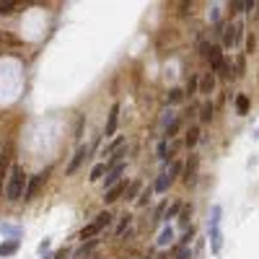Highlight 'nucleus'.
I'll return each mask as SVG.
<instances>
[{"instance_id": "f257e3e1", "label": "nucleus", "mask_w": 259, "mask_h": 259, "mask_svg": "<svg viewBox=\"0 0 259 259\" xmlns=\"http://www.w3.org/2000/svg\"><path fill=\"white\" fill-rule=\"evenodd\" d=\"M24 187H26V174L21 166H13L11 169V176H8V187H6V194L11 202H19L21 194H24Z\"/></svg>"}, {"instance_id": "f03ea898", "label": "nucleus", "mask_w": 259, "mask_h": 259, "mask_svg": "<svg viewBox=\"0 0 259 259\" xmlns=\"http://www.w3.org/2000/svg\"><path fill=\"white\" fill-rule=\"evenodd\" d=\"M47 176H50V169H47V171H39V174H34L32 179L26 181V187H24V194H21L26 202H32L34 197L39 194V189H42V184H44V181H47Z\"/></svg>"}, {"instance_id": "7ed1b4c3", "label": "nucleus", "mask_w": 259, "mask_h": 259, "mask_svg": "<svg viewBox=\"0 0 259 259\" xmlns=\"http://www.w3.org/2000/svg\"><path fill=\"white\" fill-rule=\"evenodd\" d=\"M109 223H112V215H109V212H99L96 220H94V223H88V225L83 228V231H81V238H94V236H96V233H101Z\"/></svg>"}, {"instance_id": "20e7f679", "label": "nucleus", "mask_w": 259, "mask_h": 259, "mask_svg": "<svg viewBox=\"0 0 259 259\" xmlns=\"http://www.w3.org/2000/svg\"><path fill=\"white\" fill-rule=\"evenodd\" d=\"M210 238H212V251H220L223 236H220V207H218V205L212 207V220H210Z\"/></svg>"}, {"instance_id": "39448f33", "label": "nucleus", "mask_w": 259, "mask_h": 259, "mask_svg": "<svg viewBox=\"0 0 259 259\" xmlns=\"http://www.w3.org/2000/svg\"><path fill=\"white\" fill-rule=\"evenodd\" d=\"M202 55L210 60V68L212 70H218L220 65H223V52H220V47H215V44H202Z\"/></svg>"}, {"instance_id": "423d86ee", "label": "nucleus", "mask_w": 259, "mask_h": 259, "mask_svg": "<svg viewBox=\"0 0 259 259\" xmlns=\"http://www.w3.org/2000/svg\"><path fill=\"white\" fill-rule=\"evenodd\" d=\"M197 169H200V158L189 156V161H187V166H184V184H187V187H192L194 181H197Z\"/></svg>"}, {"instance_id": "0eeeda50", "label": "nucleus", "mask_w": 259, "mask_h": 259, "mask_svg": "<svg viewBox=\"0 0 259 259\" xmlns=\"http://www.w3.org/2000/svg\"><path fill=\"white\" fill-rule=\"evenodd\" d=\"M117 125H119V104H114L109 109V119H106V130H104L106 138H112V135L117 132Z\"/></svg>"}, {"instance_id": "6e6552de", "label": "nucleus", "mask_w": 259, "mask_h": 259, "mask_svg": "<svg viewBox=\"0 0 259 259\" xmlns=\"http://www.w3.org/2000/svg\"><path fill=\"white\" fill-rule=\"evenodd\" d=\"M125 189H127V184H122V181H117L114 187H109V189L104 192V202H106V205H112V202H117L119 197L125 194Z\"/></svg>"}, {"instance_id": "1a4fd4ad", "label": "nucleus", "mask_w": 259, "mask_h": 259, "mask_svg": "<svg viewBox=\"0 0 259 259\" xmlns=\"http://www.w3.org/2000/svg\"><path fill=\"white\" fill-rule=\"evenodd\" d=\"M212 88H215V75L212 73H205L202 78H197V91L200 94H212Z\"/></svg>"}, {"instance_id": "9d476101", "label": "nucleus", "mask_w": 259, "mask_h": 259, "mask_svg": "<svg viewBox=\"0 0 259 259\" xmlns=\"http://www.w3.org/2000/svg\"><path fill=\"white\" fill-rule=\"evenodd\" d=\"M243 32V24H236V26H231V29H225V37H223V44L225 47H233V44L238 42V34Z\"/></svg>"}, {"instance_id": "9b49d317", "label": "nucleus", "mask_w": 259, "mask_h": 259, "mask_svg": "<svg viewBox=\"0 0 259 259\" xmlns=\"http://www.w3.org/2000/svg\"><path fill=\"white\" fill-rule=\"evenodd\" d=\"M19 246H21L19 238H8V241H3V243H0V256H13V254L19 251Z\"/></svg>"}, {"instance_id": "f8f14e48", "label": "nucleus", "mask_w": 259, "mask_h": 259, "mask_svg": "<svg viewBox=\"0 0 259 259\" xmlns=\"http://www.w3.org/2000/svg\"><path fill=\"white\" fill-rule=\"evenodd\" d=\"M88 156V150L81 145L78 150H75V156H73V161H70V166H68V174H75V171H78V166L83 163V158Z\"/></svg>"}, {"instance_id": "ddd939ff", "label": "nucleus", "mask_w": 259, "mask_h": 259, "mask_svg": "<svg viewBox=\"0 0 259 259\" xmlns=\"http://www.w3.org/2000/svg\"><path fill=\"white\" fill-rule=\"evenodd\" d=\"M122 171H125V163H117L114 169L106 174V187H114L117 181H119V176H122Z\"/></svg>"}, {"instance_id": "4468645a", "label": "nucleus", "mask_w": 259, "mask_h": 259, "mask_svg": "<svg viewBox=\"0 0 259 259\" xmlns=\"http://www.w3.org/2000/svg\"><path fill=\"white\" fill-rule=\"evenodd\" d=\"M249 106H251V101H249L246 94H238L236 96V112L238 114H249Z\"/></svg>"}, {"instance_id": "2eb2a0df", "label": "nucleus", "mask_w": 259, "mask_h": 259, "mask_svg": "<svg viewBox=\"0 0 259 259\" xmlns=\"http://www.w3.org/2000/svg\"><path fill=\"white\" fill-rule=\"evenodd\" d=\"M197 140H200V127H189V130H187V138H184V145H187V148H194Z\"/></svg>"}, {"instance_id": "dca6fc26", "label": "nucleus", "mask_w": 259, "mask_h": 259, "mask_svg": "<svg viewBox=\"0 0 259 259\" xmlns=\"http://www.w3.org/2000/svg\"><path fill=\"white\" fill-rule=\"evenodd\" d=\"M171 187V176L169 174H161L158 179H156V187H153V192H166Z\"/></svg>"}, {"instance_id": "f3484780", "label": "nucleus", "mask_w": 259, "mask_h": 259, "mask_svg": "<svg viewBox=\"0 0 259 259\" xmlns=\"http://www.w3.org/2000/svg\"><path fill=\"white\" fill-rule=\"evenodd\" d=\"M171 238H174V231H171L169 225H166L163 231L158 233V241H156V243H158V246H169V243H171Z\"/></svg>"}, {"instance_id": "a211bd4d", "label": "nucleus", "mask_w": 259, "mask_h": 259, "mask_svg": "<svg viewBox=\"0 0 259 259\" xmlns=\"http://www.w3.org/2000/svg\"><path fill=\"white\" fill-rule=\"evenodd\" d=\"M104 174H106V163H99V166H94V169H91V176H88V179H91V181H99Z\"/></svg>"}, {"instance_id": "6ab92c4d", "label": "nucleus", "mask_w": 259, "mask_h": 259, "mask_svg": "<svg viewBox=\"0 0 259 259\" xmlns=\"http://www.w3.org/2000/svg\"><path fill=\"white\" fill-rule=\"evenodd\" d=\"M181 99H184V91L181 88H171L169 91V104H179Z\"/></svg>"}, {"instance_id": "aec40b11", "label": "nucleus", "mask_w": 259, "mask_h": 259, "mask_svg": "<svg viewBox=\"0 0 259 259\" xmlns=\"http://www.w3.org/2000/svg\"><path fill=\"white\" fill-rule=\"evenodd\" d=\"M200 119L202 122H210L212 119V104L207 101V104H202V109H200Z\"/></svg>"}, {"instance_id": "412c9836", "label": "nucleus", "mask_w": 259, "mask_h": 259, "mask_svg": "<svg viewBox=\"0 0 259 259\" xmlns=\"http://www.w3.org/2000/svg\"><path fill=\"white\" fill-rule=\"evenodd\" d=\"M96 243H99V241H96V238H91V241H88V243H83V246H81V249H78V251H75V256H83V254H86V251H91V249H94V246H96Z\"/></svg>"}, {"instance_id": "4be33fe9", "label": "nucleus", "mask_w": 259, "mask_h": 259, "mask_svg": "<svg viewBox=\"0 0 259 259\" xmlns=\"http://www.w3.org/2000/svg\"><path fill=\"white\" fill-rule=\"evenodd\" d=\"M246 52H249V55H254V52H256V34H254V32H251V34H249V39H246Z\"/></svg>"}, {"instance_id": "5701e85b", "label": "nucleus", "mask_w": 259, "mask_h": 259, "mask_svg": "<svg viewBox=\"0 0 259 259\" xmlns=\"http://www.w3.org/2000/svg\"><path fill=\"white\" fill-rule=\"evenodd\" d=\"M184 94H189V96L197 94V75H192V78L187 81V91H184Z\"/></svg>"}, {"instance_id": "b1692460", "label": "nucleus", "mask_w": 259, "mask_h": 259, "mask_svg": "<svg viewBox=\"0 0 259 259\" xmlns=\"http://www.w3.org/2000/svg\"><path fill=\"white\" fill-rule=\"evenodd\" d=\"M125 192H127V200H132L135 194H140V181H135V184H130Z\"/></svg>"}, {"instance_id": "393cba45", "label": "nucleus", "mask_w": 259, "mask_h": 259, "mask_svg": "<svg viewBox=\"0 0 259 259\" xmlns=\"http://www.w3.org/2000/svg\"><path fill=\"white\" fill-rule=\"evenodd\" d=\"M189 215H192V205H187V207H181V218H179V223H181V225H187Z\"/></svg>"}, {"instance_id": "a878e982", "label": "nucleus", "mask_w": 259, "mask_h": 259, "mask_svg": "<svg viewBox=\"0 0 259 259\" xmlns=\"http://www.w3.org/2000/svg\"><path fill=\"white\" fill-rule=\"evenodd\" d=\"M130 220H132V215H125V220H122L119 228H117V236H122V233L127 231V228H130Z\"/></svg>"}, {"instance_id": "bb28decb", "label": "nucleus", "mask_w": 259, "mask_h": 259, "mask_svg": "<svg viewBox=\"0 0 259 259\" xmlns=\"http://www.w3.org/2000/svg\"><path fill=\"white\" fill-rule=\"evenodd\" d=\"M150 194H153V187H148V189H143V192H140V197H138V202H140V205H145V202L150 200Z\"/></svg>"}, {"instance_id": "cd10ccee", "label": "nucleus", "mask_w": 259, "mask_h": 259, "mask_svg": "<svg viewBox=\"0 0 259 259\" xmlns=\"http://www.w3.org/2000/svg\"><path fill=\"white\" fill-rule=\"evenodd\" d=\"M176 132H179V122H169V127H166V135H169V138H174Z\"/></svg>"}, {"instance_id": "c85d7f7f", "label": "nucleus", "mask_w": 259, "mask_h": 259, "mask_svg": "<svg viewBox=\"0 0 259 259\" xmlns=\"http://www.w3.org/2000/svg\"><path fill=\"white\" fill-rule=\"evenodd\" d=\"M218 73H220V75H231V63H228V60H223V65L218 68Z\"/></svg>"}, {"instance_id": "c756f323", "label": "nucleus", "mask_w": 259, "mask_h": 259, "mask_svg": "<svg viewBox=\"0 0 259 259\" xmlns=\"http://www.w3.org/2000/svg\"><path fill=\"white\" fill-rule=\"evenodd\" d=\"M179 210H181V205H179V202H176V205H171V207H169V212H166V218H174Z\"/></svg>"}, {"instance_id": "7c9ffc66", "label": "nucleus", "mask_w": 259, "mask_h": 259, "mask_svg": "<svg viewBox=\"0 0 259 259\" xmlns=\"http://www.w3.org/2000/svg\"><path fill=\"white\" fill-rule=\"evenodd\" d=\"M179 171H181V163H174V166H171V171H169L171 181H174V176H179Z\"/></svg>"}, {"instance_id": "2f4dec72", "label": "nucleus", "mask_w": 259, "mask_h": 259, "mask_svg": "<svg viewBox=\"0 0 259 259\" xmlns=\"http://www.w3.org/2000/svg\"><path fill=\"white\" fill-rule=\"evenodd\" d=\"M13 8H16V3H3L0 6V13H11Z\"/></svg>"}, {"instance_id": "473e14b6", "label": "nucleus", "mask_w": 259, "mask_h": 259, "mask_svg": "<svg viewBox=\"0 0 259 259\" xmlns=\"http://www.w3.org/2000/svg\"><path fill=\"white\" fill-rule=\"evenodd\" d=\"M236 75H243V57L236 60Z\"/></svg>"}, {"instance_id": "72a5a7b5", "label": "nucleus", "mask_w": 259, "mask_h": 259, "mask_svg": "<svg viewBox=\"0 0 259 259\" xmlns=\"http://www.w3.org/2000/svg\"><path fill=\"white\" fill-rule=\"evenodd\" d=\"M238 11H243V3H231V13H238Z\"/></svg>"}, {"instance_id": "f704fd0d", "label": "nucleus", "mask_w": 259, "mask_h": 259, "mask_svg": "<svg viewBox=\"0 0 259 259\" xmlns=\"http://www.w3.org/2000/svg\"><path fill=\"white\" fill-rule=\"evenodd\" d=\"M65 254H68V249H60V251H57L52 259H65Z\"/></svg>"}, {"instance_id": "c9c22d12", "label": "nucleus", "mask_w": 259, "mask_h": 259, "mask_svg": "<svg viewBox=\"0 0 259 259\" xmlns=\"http://www.w3.org/2000/svg\"><path fill=\"white\" fill-rule=\"evenodd\" d=\"M158 156H161V158H166V145H163V143L158 145Z\"/></svg>"}, {"instance_id": "e433bc0d", "label": "nucleus", "mask_w": 259, "mask_h": 259, "mask_svg": "<svg viewBox=\"0 0 259 259\" xmlns=\"http://www.w3.org/2000/svg\"><path fill=\"white\" fill-rule=\"evenodd\" d=\"M179 259H189V251H187V249H181V251H179Z\"/></svg>"}, {"instance_id": "4c0bfd02", "label": "nucleus", "mask_w": 259, "mask_h": 259, "mask_svg": "<svg viewBox=\"0 0 259 259\" xmlns=\"http://www.w3.org/2000/svg\"><path fill=\"white\" fill-rule=\"evenodd\" d=\"M0 181H3V174H0Z\"/></svg>"}, {"instance_id": "58836bf2", "label": "nucleus", "mask_w": 259, "mask_h": 259, "mask_svg": "<svg viewBox=\"0 0 259 259\" xmlns=\"http://www.w3.org/2000/svg\"><path fill=\"white\" fill-rule=\"evenodd\" d=\"M0 161H3V153H0Z\"/></svg>"}]
</instances>
